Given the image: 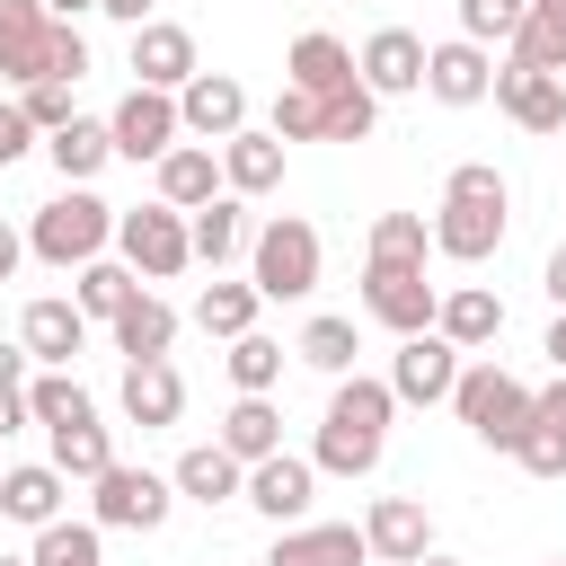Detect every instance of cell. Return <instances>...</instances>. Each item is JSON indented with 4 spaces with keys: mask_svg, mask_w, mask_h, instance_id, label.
I'll list each match as a JSON object with an SVG mask.
<instances>
[{
    "mask_svg": "<svg viewBox=\"0 0 566 566\" xmlns=\"http://www.w3.org/2000/svg\"><path fill=\"white\" fill-rule=\"evenodd\" d=\"M195 327H203V336H248V327H256V283H203Z\"/></svg>",
    "mask_w": 566,
    "mask_h": 566,
    "instance_id": "37",
    "label": "cell"
},
{
    "mask_svg": "<svg viewBox=\"0 0 566 566\" xmlns=\"http://www.w3.org/2000/svg\"><path fill=\"white\" fill-rule=\"evenodd\" d=\"M18 256H27V239H18V230H9V221H0V283H9V274H18Z\"/></svg>",
    "mask_w": 566,
    "mask_h": 566,
    "instance_id": "51",
    "label": "cell"
},
{
    "mask_svg": "<svg viewBox=\"0 0 566 566\" xmlns=\"http://www.w3.org/2000/svg\"><path fill=\"white\" fill-rule=\"evenodd\" d=\"M88 416H97V407H88V389H80L71 371H53V363H44V371H27V424H44V433H53V424H88Z\"/></svg>",
    "mask_w": 566,
    "mask_h": 566,
    "instance_id": "32",
    "label": "cell"
},
{
    "mask_svg": "<svg viewBox=\"0 0 566 566\" xmlns=\"http://www.w3.org/2000/svg\"><path fill=\"white\" fill-rule=\"evenodd\" d=\"M115 248H124V265H133L142 283H168V274L195 265V239H186V212H177V203H133V212H115Z\"/></svg>",
    "mask_w": 566,
    "mask_h": 566,
    "instance_id": "6",
    "label": "cell"
},
{
    "mask_svg": "<svg viewBox=\"0 0 566 566\" xmlns=\"http://www.w3.org/2000/svg\"><path fill=\"white\" fill-rule=\"evenodd\" d=\"M522 9H531V0H460V35H469V44H513Z\"/></svg>",
    "mask_w": 566,
    "mask_h": 566,
    "instance_id": "43",
    "label": "cell"
},
{
    "mask_svg": "<svg viewBox=\"0 0 566 566\" xmlns=\"http://www.w3.org/2000/svg\"><path fill=\"white\" fill-rule=\"evenodd\" d=\"M539 283H548V301L566 310V248H548V265H539Z\"/></svg>",
    "mask_w": 566,
    "mask_h": 566,
    "instance_id": "50",
    "label": "cell"
},
{
    "mask_svg": "<svg viewBox=\"0 0 566 566\" xmlns=\"http://www.w3.org/2000/svg\"><path fill=\"white\" fill-rule=\"evenodd\" d=\"M62 469L53 460H27V469H0V513L9 522H27V531H44V522H62Z\"/></svg>",
    "mask_w": 566,
    "mask_h": 566,
    "instance_id": "27",
    "label": "cell"
},
{
    "mask_svg": "<svg viewBox=\"0 0 566 566\" xmlns=\"http://www.w3.org/2000/svg\"><path fill=\"white\" fill-rule=\"evenodd\" d=\"M424 230H433V248H442L451 265H486V256L504 248V230H513V186H504V168H495V159H460V168L442 177V212H433Z\"/></svg>",
    "mask_w": 566,
    "mask_h": 566,
    "instance_id": "1",
    "label": "cell"
},
{
    "mask_svg": "<svg viewBox=\"0 0 566 566\" xmlns=\"http://www.w3.org/2000/svg\"><path fill=\"white\" fill-rule=\"evenodd\" d=\"M292 354H301L310 371H327V380H345V371H354V354H363V336H354V318H310Z\"/></svg>",
    "mask_w": 566,
    "mask_h": 566,
    "instance_id": "36",
    "label": "cell"
},
{
    "mask_svg": "<svg viewBox=\"0 0 566 566\" xmlns=\"http://www.w3.org/2000/svg\"><path fill=\"white\" fill-rule=\"evenodd\" d=\"M97 18H115V27H142V18H150V0H97Z\"/></svg>",
    "mask_w": 566,
    "mask_h": 566,
    "instance_id": "49",
    "label": "cell"
},
{
    "mask_svg": "<svg viewBox=\"0 0 566 566\" xmlns=\"http://www.w3.org/2000/svg\"><path fill=\"white\" fill-rule=\"evenodd\" d=\"M539 354H548V363H557V371H566V310H557V318H548V345H539Z\"/></svg>",
    "mask_w": 566,
    "mask_h": 566,
    "instance_id": "53",
    "label": "cell"
},
{
    "mask_svg": "<svg viewBox=\"0 0 566 566\" xmlns=\"http://www.w3.org/2000/svg\"><path fill=\"white\" fill-rule=\"evenodd\" d=\"M35 142H44V133H35V124H27L18 106H0V168H9V159H27Z\"/></svg>",
    "mask_w": 566,
    "mask_h": 566,
    "instance_id": "46",
    "label": "cell"
},
{
    "mask_svg": "<svg viewBox=\"0 0 566 566\" xmlns=\"http://www.w3.org/2000/svg\"><path fill=\"white\" fill-rule=\"evenodd\" d=\"M124 71H133L142 88H186L203 62H195V35H186L177 18H142V27H133V62H124Z\"/></svg>",
    "mask_w": 566,
    "mask_h": 566,
    "instance_id": "15",
    "label": "cell"
},
{
    "mask_svg": "<svg viewBox=\"0 0 566 566\" xmlns=\"http://www.w3.org/2000/svg\"><path fill=\"white\" fill-rule=\"evenodd\" d=\"M239 478H248V469H239L221 442H195V451H177V469H168V486H177L186 504H230Z\"/></svg>",
    "mask_w": 566,
    "mask_h": 566,
    "instance_id": "29",
    "label": "cell"
},
{
    "mask_svg": "<svg viewBox=\"0 0 566 566\" xmlns=\"http://www.w3.org/2000/svg\"><path fill=\"white\" fill-rule=\"evenodd\" d=\"M416 566H460V557H442V548H424V557H416Z\"/></svg>",
    "mask_w": 566,
    "mask_h": 566,
    "instance_id": "54",
    "label": "cell"
},
{
    "mask_svg": "<svg viewBox=\"0 0 566 566\" xmlns=\"http://www.w3.org/2000/svg\"><path fill=\"white\" fill-rule=\"evenodd\" d=\"M115 248V203H97L88 186H62L35 221H27V256H44V265H88V256H106Z\"/></svg>",
    "mask_w": 566,
    "mask_h": 566,
    "instance_id": "4",
    "label": "cell"
},
{
    "mask_svg": "<svg viewBox=\"0 0 566 566\" xmlns=\"http://www.w3.org/2000/svg\"><path fill=\"white\" fill-rule=\"evenodd\" d=\"M18 345H27L35 363L71 371V354L88 345V318H80V301H27V318H18Z\"/></svg>",
    "mask_w": 566,
    "mask_h": 566,
    "instance_id": "25",
    "label": "cell"
},
{
    "mask_svg": "<svg viewBox=\"0 0 566 566\" xmlns=\"http://www.w3.org/2000/svg\"><path fill=\"white\" fill-rule=\"evenodd\" d=\"M451 416H460L486 451H513L522 424H531V380L504 371V363H460V380H451Z\"/></svg>",
    "mask_w": 566,
    "mask_h": 566,
    "instance_id": "3",
    "label": "cell"
},
{
    "mask_svg": "<svg viewBox=\"0 0 566 566\" xmlns=\"http://www.w3.org/2000/svg\"><path fill=\"white\" fill-rule=\"evenodd\" d=\"M318 115H327V142H371L380 97H371L363 80H345V88H327V97H318Z\"/></svg>",
    "mask_w": 566,
    "mask_h": 566,
    "instance_id": "39",
    "label": "cell"
},
{
    "mask_svg": "<svg viewBox=\"0 0 566 566\" xmlns=\"http://www.w3.org/2000/svg\"><path fill=\"white\" fill-rule=\"evenodd\" d=\"M150 168H159V203H177V212H195V203L221 195V150H212V142H177V150H159Z\"/></svg>",
    "mask_w": 566,
    "mask_h": 566,
    "instance_id": "24",
    "label": "cell"
},
{
    "mask_svg": "<svg viewBox=\"0 0 566 566\" xmlns=\"http://www.w3.org/2000/svg\"><path fill=\"white\" fill-rule=\"evenodd\" d=\"M451 380H460V345H451L442 327L398 336V354H389V398H398V407H442Z\"/></svg>",
    "mask_w": 566,
    "mask_h": 566,
    "instance_id": "9",
    "label": "cell"
},
{
    "mask_svg": "<svg viewBox=\"0 0 566 566\" xmlns=\"http://www.w3.org/2000/svg\"><path fill=\"white\" fill-rule=\"evenodd\" d=\"M106 460H115V442H106V424H97V416H88V424H53V469H62V478H80V486H88Z\"/></svg>",
    "mask_w": 566,
    "mask_h": 566,
    "instance_id": "38",
    "label": "cell"
},
{
    "mask_svg": "<svg viewBox=\"0 0 566 566\" xmlns=\"http://www.w3.org/2000/svg\"><path fill=\"white\" fill-rule=\"evenodd\" d=\"M177 88H124L115 97V115H106V142H115V159H159V150H177Z\"/></svg>",
    "mask_w": 566,
    "mask_h": 566,
    "instance_id": "10",
    "label": "cell"
},
{
    "mask_svg": "<svg viewBox=\"0 0 566 566\" xmlns=\"http://www.w3.org/2000/svg\"><path fill=\"white\" fill-rule=\"evenodd\" d=\"M18 424H27V389H0V442H9Z\"/></svg>",
    "mask_w": 566,
    "mask_h": 566,
    "instance_id": "48",
    "label": "cell"
},
{
    "mask_svg": "<svg viewBox=\"0 0 566 566\" xmlns=\"http://www.w3.org/2000/svg\"><path fill=\"white\" fill-rule=\"evenodd\" d=\"M424 248H433L424 212H380V221H371V248H363V256H416V265H424Z\"/></svg>",
    "mask_w": 566,
    "mask_h": 566,
    "instance_id": "42",
    "label": "cell"
},
{
    "mask_svg": "<svg viewBox=\"0 0 566 566\" xmlns=\"http://www.w3.org/2000/svg\"><path fill=\"white\" fill-rule=\"evenodd\" d=\"M265 133H274V142H327V115H318V97H310V88H292V80H283V88H274V124H265Z\"/></svg>",
    "mask_w": 566,
    "mask_h": 566,
    "instance_id": "41",
    "label": "cell"
},
{
    "mask_svg": "<svg viewBox=\"0 0 566 566\" xmlns=\"http://www.w3.org/2000/svg\"><path fill=\"white\" fill-rule=\"evenodd\" d=\"M354 71H363L371 97H407V88H424V35H407V27H371L363 53H354Z\"/></svg>",
    "mask_w": 566,
    "mask_h": 566,
    "instance_id": "16",
    "label": "cell"
},
{
    "mask_svg": "<svg viewBox=\"0 0 566 566\" xmlns=\"http://www.w3.org/2000/svg\"><path fill=\"white\" fill-rule=\"evenodd\" d=\"M389 416H398L389 380L345 371V380L327 389V416H318L310 469H318V478H371V469H380V451H389Z\"/></svg>",
    "mask_w": 566,
    "mask_h": 566,
    "instance_id": "2",
    "label": "cell"
},
{
    "mask_svg": "<svg viewBox=\"0 0 566 566\" xmlns=\"http://www.w3.org/2000/svg\"><path fill=\"white\" fill-rule=\"evenodd\" d=\"M0 80H53V18L44 0H0Z\"/></svg>",
    "mask_w": 566,
    "mask_h": 566,
    "instance_id": "14",
    "label": "cell"
},
{
    "mask_svg": "<svg viewBox=\"0 0 566 566\" xmlns=\"http://www.w3.org/2000/svg\"><path fill=\"white\" fill-rule=\"evenodd\" d=\"M486 88H495L486 44H469V35L424 44V97H442V106H486Z\"/></svg>",
    "mask_w": 566,
    "mask_h": 566,
    "instance_id": "17",
    "label": "cell"
},
{
    "mask_svg": "<svg viewBox=\"0 0 566 566\" xmlns=\"http://www.w3.org/2000/svg\"><path fill=\"white\" fill-rule=\"evenodd\" d=\"M0 566H27V557H0Z\"/></svg>",
    "mask_w": 566,
    "mask_h": 566,
    "instance_id": "55",
    "label": "cell"
},
{
    "mask_svg": "<svg viewBox=\"0 0 566 566\" xmlns=\"http://www.w3.org/2000/svg\"><path fill=\"white\" fill-rule=\"evenodd\" d=\"M44 159L62 168V186H88V177L115 159V142H106V115H71V124H53V133H44Z\"/></svg>",
    "mask_w": 566,
    "mask_h": 566,
    "instance_id": "28",
    "label": "cell"
},
{
    "mask_svg": "<svg viewBox=\"0 0 566 566\" xmlns=\"http://www.w3.org/2000/svg\"><path fill=\"white\" fill-rule=\"evenodd\" d=\"M18 115H27L35 133L71 124V115H80V106H71V80H27V88H18Z\"/></svg>",
    "mask_w": 566,
    "mask_h": 566,
    "instance_id": "44",
    "label": "cell"
},
{
    "mask_svg": "<svg viewBox=\"0 0 566 566\" xmlns=\"http://www.w3.org/2000/svg\"><path fill=\"white\" fill-rule=\"evenodd\" d=\"M239 495H248L274 531H292V522H310V504H318V469H310V460H292V451H265V460H248Z\"/></svg>",
    "mask_w": 566,
    "mask_h": 566,
    "instance_id": "11",
    "label": "cell"
},
{
    "mask_svg": "<svg viewBox=\"0 0 566 566\" xmlns=\"http://www.w3.org/2000/svg\"><path fill=\"white\" fill-rule=\"evenodd\" d=\"M106 327H115V354H124V363H150V354H168V345H177V310H168L150 283H142Z\"/></svg>",
    "mask_w": 566,
    "mask_h": 566,
    "instance_id": "26",
    "label": "cell"
},
{
    "mask_svg": "<svg viewBox=\"0 0 566 566\" xmlns=\"http://www.w3.org/2000/svg\"><path fill=\"white\" fill-rule=\"evenodd\" d=\"M177 124H186L195 142H230V133L248 124V88H239L230 71H195V80L177 88Z\"/></svg>",
    "mask_w": 566,
    "mask_h": 566,
    "instance_id": "18",
    "label": "cell"
},
{
    "mask_svg": "<svg viewBox=\"0 0 566 566\" xmlns=\"http://www.w3.org/2000/svg\"><path fill=\"white\" fill-rule=\"evenodd\" d=\"M248 283H256V301H310L318 292V230L301 212H265V230L248 239Z\"/></svg>",
    "mask_w": 566,
    "mask_h": 566,
    "instance_id": "5",
    "label": "cell"
},
{
    "mask_svg": "<svg viewBox=\"0 0 566 566\" xmlns=\"http://www.w3.org/2000/svg\"><path fill=\"white\" fill-rule=\"evenodd\" d=\"M504 53H513V62H531V71H566V0H531Z\"/></svg>",
    "mask_w": 566,
    "mask_h": 566,
    "instance_id": "31",
    "label": "cell"
},
{
    "mask_svg": "<svg viewBox=\"0 0 566 566\" xmlns=\"http://www.w3.org/2000/svg\"><path fill=\"white\" fill-rule=\"evenodd\" d=\"M230 380H239V398H265V389L283 380V345H274V336H256V327H248V336H230Z\"/></svg>",
    "mask_w": 566,
    "mask_h": 566,
    "instance_id": "40",
    "label": "cell"
},
{
    "mask_svg": "<svg viewBox=\"0 0 566 566\" xmlns=\"http://www.w3.org/2000/svg\"><path fill=\"white\" fill-rule=\"evenodd\" d=\"M557 566H566V557H557Z\"/></svg>",
    "mask_w": 566,
    "mask_h": 566,
    "instance_id": "56",
    "label": "cell"
},
{
    "mask_svg": "<svg viewBox=\"0 0 566 566\" xmlns=\"http://www.w3.org/2000/svg\"><path fill=\"white\" fill-rule=\"evenodd\" d=\"M283 80H292V88H310V97H327V88H345V80H363V71H354V44H345V35L310 27V35H292Z\"/></svg>",
    "mask_w": 566,
    "mask_h": 566,
    "instance_id": "23",
    "label": "cell"
},
{
    "mask_svg": "<svg viewBox=\"0 0 566 566\" xmlns=\"http://www.w3.org/2000/svg\"><path fill=\"white\" fill-rule=\"evenodd\" d=\"M433 283H424V265L416 256H363V318L371 327H389V336H416V327H433Z\"/></svg>",
    "mask_w": 566,
    "mask_h": 566,
    "instance_id": "7",
    "label": "cell"
},
{
    "mask_svg": "<svg viewBox=\"0 0 566 566\" xmlns=\"http://www.w3.org/2000/svg\"><path fill=\"white\" fill-rule=\"evenodd\" d=\"M124 416L142 424V433H168L177 416H186V380H177V363L168 354H150V363H124Z\"/></svg>",
    "mask_w": 566,
    "mask_h": 566,
    "instance_id": "19",
    "label": "cell"
},
{
    "mask_svg": "<svg viewBox=\"0 0 566 566\" xmlns=\"http://www.w3.org/2000/svg\"><path fill=\"white\" fill-rule=\"evenodd\" d=\"M433 327H442L460 354H486V345L504 336V301H495L486 283H451V292L433 301Z\"/></svg>",
    "mask_w": 566,
    "mask_h": 566,
    "instance_id": "22",
    "label": "cell"
},
{
    "mask_svg": "<svg viewBox=\"0 0 566 566\" xmlns=\"http://www.w3.org/2000/svg\"><path fill=\"white\" fill-rule=\"evenodd\" d=\"M88 9H97V0H44V18H62V27H80Z\"/></svg>",
    "mask_w": 566,
    "mask_h": 566,
    "instance_id": "52",
    "label": "cell"
},
{
    "mask_svg": "<svg viewBox=\"0 0 566 566\" xmlns=\"http://www.w3.org/2000/svg\"><path fill=\"white\" fill-rule=\"evenodd\" d=\"M522 133H566V71H531V62H495V88H486Z\"/></svg>",
    "mask_w": 566,
    "mask_h": 566,
    "instance_id": "12",
    "label": "cell"
},
{
    "mask_svg": "<svg viewBox=\"0 0 566 566\" xmlns=\"http://www.w3.org/2000/svg\"><path fill=\"white\" fill-rule=\"evenodd\" d=\"M371 548H363V531L354 522H292V531H274V548H265V566H363Z\"/></svg>",
    "mask_w": 566,
    "mask_h": 566,
    "instance_id": "20",
    "label": "cell"
},
{
    "mask_svg": "<svg viewBox=\"0 0 566 566\" xmlns=\"http://www.w3.org/2000/svg\"><path fill=\"white\" fill-rule=\"evenodd\" d=\"M27 566H106V539H97V522H44L35 531V548H27Z\"/></svg>",
    "mask_w": 566,
    "mask_h": 566,
    "instance_id": "35",
    "label": "cell"
},
{
    "mask_svg": "<svg viewBox=\"0 0 566 566\" xmlns=\"http://www.w3.org/2000/svg\"><path fill=\"white\" fill-rule=\"evenodd\" d=\"M27 363H35L27 345H0V389H27Z\"/></svg>",
    "mask_w": 566,
    "mask_h": 566,
    "instance_id": "47",
    "label": "cell"
},
{
    "mask_svg": "<svg viewBox=\"0 0 566 566\" xmlns=\"http://www.w3.org/2000/svg\"><path fill=\"white\" fill-rule=\"evenodd\" d=\"M71 274H80V292H71V301H80V318H88V327H97V318H115V310L142 292V274H133V265H115V256H88V265H71Z\"/></svg>",
    "mask_w": 566,
    "mask_h": 566,
    "instance_id": "33",
    "label": "cell"
},
{
    "mask_svg": "<svg viewBox=\"0 0 566 566\" xmlns=\"http://www.w3.org/2000/svg\"><path fill=\"white\" fill-rule=\"evenodd\" d=\"M186 239H195V256L221 274V265L239 256V195H212V203H195V212H186Z\"/></svg>",
    "mask_w": 566,
    "mask_h": 566,
    "instance_id": "34",
    "label": "cell"
},
{
    "mask_svg": "<svg viewBox=\"0 0 566 566\" xmlns=\"http://www.w3.org/2000/svg\"><path fill=\"white\" fill-rule=\"evenodd\" d=\"M88 486H97V495H88V504H97V513H88L97 531H159V522L177 513V486H168L159 469H133V460H106Z\"/></svg>",
    "mask_w": 566,
    "mask_h": 566,
    "instance_id": "8",
    "label": "cell"
},
{
    "mask_svg": "<svg viewBox=\"0 0 566 566\" xmlns=\"http://www.w3.org/2000/svg\"><path fill=\"white\" fill-rule=\"evenodd\" d=\"M212 442H221L239 469H248V460H265V451H283V416H274V398H239V407L221 416V433H212Z\"/></svg>",
    "mask_w": 566,
    "mask_h": 566,
    "instance_id": "30",
    "label": "cell"
},
{
    "mask_svg": "<svg viewBox=\"0 0 566 566\" xmlns=\"http://www.w3.org/2000/svg\"><path fill=\"white\" fill-rule=\"evenodd\" d=\"M212 150H221V195H274V186H283V142H274V133L239 124V133L212 142Z\"/></svg>",
    "mask_w": 566,
    "mask_h": 566,
    "instance_id": "21",
    "label": "cell"
},
{
    "mask_svg": "<svg viewBox=\"0 0 566 566\" xmlns=\"http://www.w3.org/2000/svg\"><path fill=\"white\" fill-rule=\"evenodd\" d=\"M53 80H71V88L88 80V35H80V27H62V18H53Z\"/></svg>",
    "mask_w": 566,
    "mask_h": 566,
    "instance_id": "45",
    "label": "cell"
},
{
    "mask_svg": "<svg viewBox=\"0 0 566 566\" xmlns=\"http://www.w3.org/2000/svg\"><path fill=\"white\" fill-rule=\"evenodd\" d=\"M363 548L389 557V566H416V557L433 548V513H424V495H371V513H363Z\"/></svg>",
    "mask_w": 566,
    "mask_h": 566,
    "instance_id": "13",
    "label": "cell"
}]
</instances>
